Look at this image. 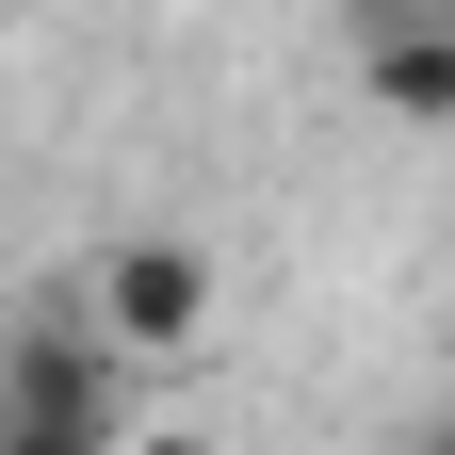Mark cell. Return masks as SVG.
I'll use <instances>...</instances> for the list:
<instances>
[{
  "label": "cell",
  "mask_w": 455,
  "mask_h": 455,
  "mask_svg": "<svg viewBox=\"0 0 455 455\" xmlns=\"http://www.w3.org/2000/svg\"><path fill=\"white\" fill-rule=\"evenodd\" d=\"M82 341H98L114 374H131V358H196V341H212V244H180V228H114Z\"/></svg>",
  "instance_id": "6da1fadb"
},
{
  "label": "cell",
  "mask_w": 455,
  "mask_h": 455,
  "mask_svg": "<svg viewBox=\"0 0 455 455\" xmlns=\"http://www.w3.org/2000/svg\"><path fill=\"white\" fill-rule=\"evenodd\" d=\"M374 114H390V131H439V114H455V33L439 17H407V33H374Z\"/></svg>",
  "instance_id": "7a4b0ae2"
},
{
  "label": "cell",
  "mask_w": 455,
  "mask_h": 455,
  "mask_svg": "<svg viewBox=\"0 0 455 455\" xmlns=\"http://www.w3.org/2000/svg\"><path fill=\"white\" fill-rule=\"evenodd\" d=\"M0 455H114V439H49V423H0Z\"/></svg>",
  "instance_id": "3957f363"
},
{
  "label": "cell",
  "mask_w": 455,
  "mask_h": 455,
  "mask_svg": "<svg viewBox=\"0 0 455 455\" xmlns=\"http://www.w3.org/2000/svg\"><path fill=\"white\" fill-rule=\"evenodd\" d=\"M131 455H212V439H131Z\"/></svg>",
  "instance_id": "277c9868"
}]
</instances>
